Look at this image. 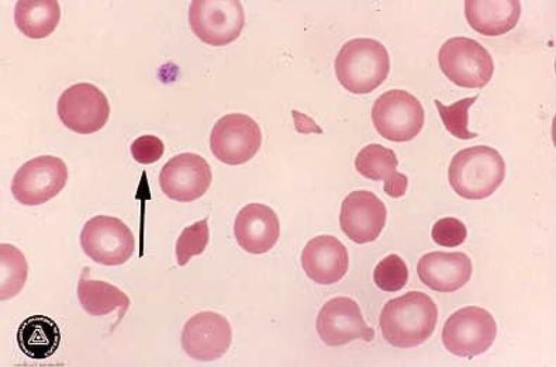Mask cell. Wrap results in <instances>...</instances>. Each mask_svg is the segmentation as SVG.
<instances>
[{
	"label": "cell",
	"instance_id": "obj_13",
	"mask_svg": "<svg viewBox=\"0 0 556 367\" xmlns=\"http://www.w3.org/2000/svg\"><path fill=\"white\" fill-rule=\"evenodd\" d=\"M180 342H182L185 354L194 360L220 359L231 346V324L222 314L199 313L185 324Z\"/></svg>",
	"mask_w": 556,
	"mask_h": 367
},
{
	"label": "cell",
	"instance_id": "obj_20",
	"mask_svg": "<svg viewBox=\"0 0 556 367\" xmlns=\"http://www.w3.org/2000/svg\"><path fill=\"white\" fill-rule=\"evenodd\" d=\"M399 161L396 154L389 148L370 144L359 151L355 160V168L364 178L384 182V192L393 199L406 194L408 179L405 174L397 172Z\"/></svg>",
	"mask_w": 556,
	"mask_h": 367
},
{
	"label": "cell",
	"instance_id": "obj_24",
	"mask_svg": "<svg viewBox=\"0 0 556 367\" xmlns=\"http://www.w3.org/2000/svg\"><path fill=\"white\" fill-rule=\"evenodd\" d=\"M0 274H2V300L16 298L25 288L28 265L25 255L16 246L0 245Z\"/></svg>",
	"mask_w": 556,
	"mask_h": 367
},
{
	"label": "cell",
	"instance_id": "obj_29",
	"mask_svg": "<svg viewBox=\"0 0 556 367\" xmlns=\"http://www.w3.org/2000/svg\"><path fill=\"white\" fill-rule=\"evenodd\" d=\"M165 145L161 138L141 136L131 144V155L141 165H151L163 159Z\"/></svg>",
	"mask_w": 556,
	"mask_h": 367
},
{
	"label": "cell",
	"instance_id": "obj_10",
	"mask_svg": "<svg viewBox=\"0 0 556 367\" xmlns=\"http://www.w3.org/2000/svg\"><path fill=\"white\" fill-rule=\"evenodd\" d=\"M263 145V132L258 124L242 113L226 114L213 127L211 148L213 155L223 164H247L258 154Z\"/></svg>",
	"mask_w": 556,
	"mask_h": 367
},
{
	"label": "cell",
	"instance_id": "obj_23",
	"mask_svg": "<svg viewBox=\"0 0 556 367\" xmlns=\"http://www.w3.org/2000/svg\"><path fill=\"white\" fill-rule=\"evenodd\" d=\"M78 299L80 306L92 317L108 316L118 309V319L125 317L130 308V299L125 292L103 280L85 279L78 284Z\"/></svg>",
	"mask_w": 556,
	"mask_h": 367
},
{
	"label": "cell",
	"instance_id": "obj_2",
	"mask_svg": "<svg viewBox=\"0 0 556 367\" xmlns=\"http://www.w3.org/2000/svg\"><path fill=\"white\" fill-rule=\"evenodd\" d=\"M391 73L387 47L372 38H355L341 47L336 59V74L342 88L354 94L378 89Z\"/></svg>",
	"mask_w": 556,
	"mask_h": 367
},
{
	"label": "cell",
	"instance_id": "obj_1",
	"mask_svg": "<svg viewBox=\"0 0 556 367\" xmlns=\"http://www.w3.org/2000/svg\"><path fill=\"white\" fill-rule=\"evenodd\" d=\"M439 322V308L429 294L408 292L387 303L380 313V331L394 347H416L429 341Z\"/></svg>",
	"mask_w": 556,
	"mask_h": 367
},
{
	"label": "cell",
	"instance_id": "obj_4",
	"mask_svg": "<svg viewBox=\"0 0 556 367\" xmlns=\"http://www.w3.org/2000/svg\"><path fill=\"white\" fill-rule=\"evenodd\" d=\"M439 62L446 78L460 88H484L493 78L491 52L472 38H450L440 49Z\"/></svg>",
	"mask_w": 556,
	"mask_h": 367
},
{
	"label": "cell",
	"instance_id": "obj_6",
	"mask_svg": "<svg viewBox=\"0 0 556 367\" xmlns=\"http://www.w3.org/2000/svg\"><path fill=\"white\" fill-rule=\"evenodd\" d=\"M425 109L420 100L406 90H389L374 103V126L388 141L415 140L425 126Z\"/></svg>",
	"mask_w": 556,
	"mask_h": 367
},
{
	"label": "cell",
	"instance_id": "obj_15",
	"mask_svg": "<svg viewBox=\"0 0 556 367\" xmlns=\"http://www.w3.org/2000/svg\"><path fill=\"white\" fill-rule=\"evenodd\" d=\"M388 210L377 194L356 190L342 202L340 226L342 232L355 244L377 241L387 226Z\"/></svg>",
	"mask_w": 556,
	"mask_h": 367
},
{
	"label": "cell",
	"instance_id": "obj_25",
	"mask_svg": "<svg viewBox=\"0 0 556 367\" xmlns=\"http://www.w3.org/2000/svg\"><path fill=\"white\" fill-rule=\"evenodd\" d=\"M477 100L478 97L467 98L451 104V106H445L440 100L434 102L446 130L459 140H472V138L478 137L477 132H470L468 127L469 109Z\"/></svg>",
	"mask_w": 556,
	"mask_h": 367
},
{
	"label": "cell",
	"instance_id": "obj_16",
	"mask_svg": "<svg viewBox=\"0 0 556 367\" xmlns=\"http://www.w3.org/2000/svg\"><path fill=\"white\" fill-rule=\"evenodd\" d=\"M349 251L339 238L318 236L302 252V268L307 278L323 286L340 282L349 271Z\"/></svg>",
	"mask_w": 556,
	"mask_h": 367
},
{
	"label": "cell",
	"instance_id": "obj_12",
	"mask_svg": "<svg viewBox=\"0 0 556 367\" xmlns=\"http://www.w3.org/2000/svg\"><path fill=\"white\" fill-rule=\"evenodd\" d=\"M211 165L198 154L185 152L170 159L161 169L160 186L166 198L190 203L201 199L211 188Z\"/></svg>",
	"mask_w": 556,
	"mask_h": 367
},
{
	"label": "cell",
	"instance_id": "obj_22",
	"mask_svg": "<svg viewBox=\"0 0 556 367\" xmlns=\"http://www.w3.org/2000/svg\"><path fill=\"white\" fill-rule=\"evenodd\" d=\"M61 18L56 0H18L14 8V22L18 30L31 40H41L54 33Z\"/></svg>",
	"mask_w": 556,
	"mask_h": 367
},
{
	"label": "cell",
	"instance_id": "obj_11",
	"mask_svg": "<svg viewBox=\"0 0 556 367\" xmlns=\"http://www.w3.org/2000/svg\"><path fill=\"white\" fill-rule=\"evenodd\" d=\"M56 112L61 123L71 131L93 135L106 126L111 103L98 86L76 84L61 94Z\"/></svg>",
	"mask_w": 556,
	"mask_h": 367
},
{
	"label": "cell",
	"instance_id": "obj_8",
	"mask_svg": "<svg viewBox=\"0 0 556 367\" xmlns=\"http://www.w3.org/2000/svg\"><path fill=\"white\" fill-rule=\"evenodd\" d=\"M68 182V168L56 156L42 155L27 161L14 175L12 194L23 206H41L59 197Z\"/></svg>",
	"mask_w": 556,
	"mask_h": 367
},
{
	"label": "cell",
	"instance_id": "obj_5",
	"mask_svg": "<svg viewBox=\"0 0 556 367\" xmlns=\"http://www.w3.org/2000/svg\"><path fill=\"white\" fill-rule=\"evenodd\" d=\"M189 25L204 45L223 47L240 37L245 12L240 0H193Z\"/></svg>",
	"mask_w": 556,
	"mask_h": 367
},
{
	"label": "cell",
	"instance_id": "obj_17",
	"mask_svg": "<svg viewBox=\"0 0 556 367\" xmlns=\"http://www.w3.org/2000/svg\"><path fill=\"white\" fill-rule=\"evenodd\" d=\"M235 236L242 250L249 254H266L279 241L280 223L277 213L265 204H247L237 214Z\"/></svg>",
	"mask_w": 556,
	"mask_h": 367
},
{
	"label": "cell",
	"instance_id": "obj_21",
	"mask_svg": "<svg viewBox=\"0 0 556 367\" xmlns=\"http://www.w3.org/2000/svg\"><path fill=\"white\" fill-rule=\"evenodd\" d=\"M60 342V328L50 317H28L18 327V347L30 359L41 360L54 355Z\"/></svg>",
	"mask_w": 556,
	"mask_h": 367
},
{
	"label": "cell",
	"instance_id": "obj_14",
	"mask_svg": "<svg viewBox=\"0 0 556 367\" xmlns=\"http://www.w3.org/2000/svg\"><path fill=\"white\" fill-rule=\"evenodd\" d=\"M316 328L327 346H342L355 340H375V331L365 322L358 303L350 298H336L327 302L318 313Z\"/></svg>",
	"mask_w": 556,
	"mask_h": 367
},
{
	"label": "cell",
	"instance_id": "obj_19",
	"mask_svg": "<svg viewBox=\"0 0 556 367\" xmlns=\"http://www.w3.org/2000/svg\"><path fill=\"white\" fill-rule=\"evenodd\" d=\"M465 16L479 35L503 36L519 25L521 3L519 0H467Z\"/></svg>",
	"mask_w": 556,
	"mask_h": 367
},
{
	"label": "cell",
	"instance_id": "obj_28",
	"mask_svg": "<svg viewBox=\"0 0 556 367\" xmlns=\"http://www.w3.org/2000/svg\"><path fill=\"white\" fill-rule=\"evenodd\" d=\"M435 244L446 248L463 245L468 237L467 227L458 218L446 217L435 223L431 231Z\"/></svg>",
	"mask_w": 556,
	"mask_h": 367
},
{
	"label": "cell",
	"instance_id": "obj_7",
	"mask_svg": "<svg viewBox=\"0 0 556 367\" xmlns=\"http://www.w3.org/2000/svg\"><path fill=\"white\" fill-rule=\"evenodd\" d=\"M497 337V324L481 307L458 309L443 328V342L450 354L472 359L491 350Z\"/></svg>",
	"mask_w": 556,
	"mask_h": 367
},
{
	"label": "cell",
	"instance_id": "obj_3",
	"mask_svg": "<svg viewBox=\"0 0 556 367\" xmlns=\"http://www.w3.org/2000/svg\"><path fill=\"white\" fill-rule=\"evenodd\" d=\"M450 184L460 198H491L506 178V162L501 152L488 145L459 151L451 161Z\"/></svg>",
	"mask_w": 556,
	"mask_h": 367
},
{
	"label": "cell",
	"instance_id": "obj_26",
	"mask_svg": "<svg viewBox=\"0 0 556 367\" xmlns=\"http://www.w3.org/2000/svg\"><path fill=\"white\" fill-rule=\"evenodd\" d=\"M211 240L208 218H203L185 228L177 241V260L179 266L189 264L193 256L202 255Z\"/></svg>",
	"mask_w": 556,
	"mask_h": 367
},
{
	"label": "cell",
	"instance_id": "obj_27",
	"mask_svg": "<svg viewBox=\"0 0 556 367\" xmlns=\"http://www.w3.org/2000/svg\"><path fill=\"white\" fill-rule=\"evenodd\" d=\"M408 268L399 255H389L374 270V282L383 292H399L407 284Z\"/></svg>",
	"mask_w": 556,
	"mask_h": 367
},
{
	"label": "cell",
	"instance_id": "obj_9",
	"mask_svg": "<svg viewBox=\"0 0 556 367\" xmlns=\"http://www.w3.org/2000/svg\"><path fill=\"white\" fill-rule=\"evenodd\" d=\"M80 246L90 260L103 266L125 265L136 252L130 228L116 217L97 216L85 224Z\"/></svg>",
	"mask_w": 556,
	"mask_h": 367
},
{
	"label": "cell",
	"instance_id": "obj_18",
	"mask_svg": "<svg viewBox=\"0 0 556 367\" xmlns=\"http://www.w3.org/2000/svg\"><path fill=\"white\" fill-rule=\"evenodd\" d=\"M472 261L463 252H430L418 261L417 275L427 288L454 293L472 278Z\"/></svg>",
	"mask_w": 556,
	"mask_h": 367
}]
</instances>
